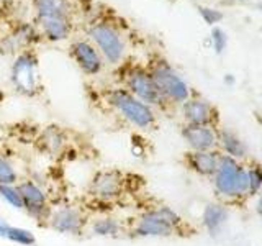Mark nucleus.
<instances>
[{
  "label": "nucleus",
  "mask_w": 262,
  "mask_h": 246,
  "mask_svg": "<svg viewBox=\"0 0 262 246\" xmlns=\"http://www.w3.org/2000/svg\"><path fill=\"white\" fill-rule=\"evenodd\" d=\"M187 166L200 176H215L220 154L215 151H190L185 156Z\"/></svg>",
  "instance_id": "nucleus-15"
},
{
  "label": "nucleus",
  "mask_w": 262,
  "mask_h": 246,
  "mask_svg": "<svg viewBox=\"0 0 262 246\" xmlns=\"http://www.w3.org/2000/svg\"><path fill=\"white\" fill-rule=\"evenodd\" d=\"M71 56L85 76H97L103 69V59L97 49L87 41H76L71 46Z\"/></svg>",
  "instance_id": "nucleus-12"
},
{
  "label": "nucleus",
  "mask_w": 262,
  "mask_h": 246,
  "mask_svg": "<svg viewBox=\"0 0 262 246\" xmlns=\"http://www.w3.org/2000/svg\"><path fill=\"white\" fill-rule=\"evenodd\" d=\"M89 217L85 210L76 203H61L51 209L46 227L61 235L80 236L85 233Z\"/></svg>",
  "instance_id": "nucleus-5"
},
{
  "label": "nucleus",
  "mask_w": 262,
  "mask_h": 246,
  "mask_svg": "<svg viewBox=\"0 0 262 246\" xmlns=\"http://www.w3.org/2000/svg\"><path fill=\"white\" fill-rule=\"evenodd\" d=\"M87 230L90 235L100 238H118L123 232L121 221L113 215H97L89 220Z\"/></svg>",
  "instance_id": "nucleus-17"
},
{
  "label": "nucleus",
  "mask_w": 262,
  "mask_h": 246,
  "mask_svg": "<svg viewBox=\"0 0 262 246\" xmlns=\"http://www.w3.org/2000/svg\"><path fill=\"white\" fill-rule=\"evenodd\" d=\"M248 179H249V192L257 194L262 189V168L252 166L248 169Z\"/></svg>",
  "instance_id": "nucleus-23"
},
{
  "label": "nucleus",
  "mask_w": 262,
  "mask_h": 246,
  "mask_svg": "<svg viewBox=\"0 0 262 246\" xmlns=\"http://www.w3.org/2000/svg\"><path fill=\"white\" fill-rule=\"evenodd\" d=\"M182 225V218L179 213L167 207L159 205L143 212L131 228V235L138 238H166L179 232Z\"/></svg>",
  "instance_id": "nucleus-1"
},
{
  "label": "nucleus",
  "mask_w": 262,
  "mask_h": 246,
  "mask_svg": "<svg viewBox=\"0 0 262 246\" xmlns=\"http://www.w3.org/2000/svg\"><path fill=\"white\" fill-rule=\"evenodd\" d=\"M211 39H213V45H215L216 53H221L223 49L226 48V36L225 33L221 31L220 28H215L211 33Z\"/></svg>",
  "instance_id": "nucleus-25"
},
{
  "label": "nucleus",
  "mask_w": 262,
  "mask_h": 246,
  "mask_svg": "<svg viewBox=\"0 0 262 246\" xmlns=\"http://www.w3.org/2000/svg\"><path fill=\"white\" fill-rule=\"evenodd\" d=\"M199 10H200V13L203 16V20L207 22V23H210V25L216 23V22H220L221 18H223V15H221L220 12H216V10H213V8L199 7Z\"/></svg>",
  "instance_id": "nucleus-24"
},
{
  "label": "nucleus",
  "mask_w": 262,
  "mask_h": 246,
  "mask_svg": "<svg viewBox=\"0 0 262 246\" xmlns=\"http://www.w3.org/2000/svg\"><path fill=\"white\" fill-rule=\"evenodd\" d=\"M20 182V174L12 159L0 154V186H15Z\"/></svg>",
  "instance_id": "nucleus-21"
},
{
  "label": "nucleus",
  "mask_w": 262,
  "mask_h": 246,
  "mask_svg": "<svg viewBox=\"0 0 262 246\" xmlns=\"http://www.w3.org/2000/svg\"><path fill=\"white\" fill-rule=\"evenodd\" d=\"M0 238L12 241L15 244H20V246H35L36 244V236L31 230L5 223L2 220H0Z\"/></svg>",
  "instance_id": "nucleus-19"
},
{
  "label": "nucleus",
  "mask_w": 262,
  "mask_h": 246,
  "mask_svg": "<svg viewBox=\"0 0 262 246\" xmlns=\"http://www.w3.org/2000/svg\"><path fill=\"white\" fill-rule=\"evenodd\" d=\"M187 125H210L213 120V109L200 98H187L182 107Z\"/></svg>",
  "instance_id": "nucleus-16"
},
{
  "label": "nucleus",
  "mask_w": 262,
  "mask_h": 246,
  "mask_svg": "<svg viewBox=\"0 0 262 246\" xmlns=\"http://www.w3.org/2000/svg\"><path fill=\"white\" fill-rule=\"evenodd\" d=\"M213 177L216 192L225 197H239L249 192L248 169L226 154H220L218 169Z\"/></svg>",
  "instance_id": "nucleus-4"
},
{
  "label": "nucleus",
  "mask_w": 262,
  "mask_h": 246,
  "mask_svg": "<svg viewBox=\"0 0 262 246\" xmlns=\"http://www.w3.org/2000/svg\"><path fill=\"white\" fill-rule=\"evenodd\" d=\"M38 146L46 156L57 158L68 148V135L59 127H46L38 138Z\"/></svg>",
  "instance_id": "nucleus-14"
},
{
  "label": "nucleus",
  "mask_w": 262,
  "mask_h": 246,
  "mask_svg": "<svg viewBox=\"0 0 262 246\" xmlns=\"http://www.w3.org/2000/svg\"><path fill=\"white\" fill-rule=\"evenodd\" d=\"M256 212L259 217H262V195H259V199L256 202Z\"/></svg>",
  "instance_id": "nucleus-26"
},
{
  "label": "nucleus",
  "mask_w": 262,
  "mask_h": 246,
  "mask_svg": "<svg viewBox=\"0 0 262 246\" xmlns=\"http://www.w3.org/2000/svg\"><path fill=\"white\" fill-rule=\"evenodd\" d=\"M89 35L95 46L100 49L106 63L118 64L121 61L123 54H125V43H123L117 28H113L106 23H97L90 28Z\"/></svg>",
  "instance_id": "nucleus-10"
},
{
  "label": "nucleus",
  "mask_w": 262,
  "mask_h": 246,
  "mask_svg": "<svg viewBox=\"0 0 262 246\" xmlns=\"http://www.w3.org/2000/svg\"><path fill=\"white\" fill-rule=\"evenodd\" d=\"M218 139H220L221 146H223L226 156H229V158L241 159L246 156V153H248V148H246V145L234 133H231V131H228V130L220 131Z\"/></svg>",
  "instance_id": "nucleus-20"
},
{
  "label": "nucleus",
  "mask_w": 262,
  "mask_h": 246,
  "mask_svg": "<svg viewBox=\"0 0 262 246\" xmlns=\"http://www.w3.org/2000/svg\"><path fill=\"white\" fill-rule=\"evenodd\" d=\"M16 186H18V191L21 194L23 212H27L28 217H31L38 225L46 227L48 217L53 209L46 191L33 179H20Z\"/></svg>",
  "instance_id": "nucleus-7"
},
{
  "label": "nucleus",
  "mask_w": 262,
  "mask_h": 246,
  "mask_svg": "<svg viewBox=\"0 0 262 246\" xmlns=\"http://www.w3.org/2000/svg\"><path fill=\"white\" fill-rule=\"evenodd\" d=\"M226 220H228V210L225 205L208 203L207 207H205L203 215H202V223L211 236H216L218 233H221Z\"/></svg>",
  "instance_id": "nucleus-18"
},
{
  "label": "nucleus",
  "mask_w": 262,
  "mask_h": 246,
  "mask_svg": "<svg viewBox=\"0 0 262 246\" xmlns=\"http://www.w3.org/2000/svg\"><path fill=\"white\" fill-rule=\"evenodd\" d=\"M106 100L113 107L115 112H118L133 127L141 130H149L151 127H154L156 115L152 109L136 98L131 92H128L125 87L112 89L106 95Z\"/></svg>",
  "instance_id": "nucleus-2"
},
{
  "label": "nucleus",
  "mask_w": 262,
  "mask_h": 246,
  "mask_svg": "<svg viewBox=\"0 0 262 246\" xmlns=\"http://www.w3.org/2000/svg\"><path fill=\"white\" fill-rule=\"evenodd\" d=\"M10 80L18 94L25 97L36 95L39 90V72H38V59L36 56L25 51L16 56L12 64Z\"/></svg>",
  "instance_id": "nucleus-6"
},
{
  "label": "nucleus",
  "mask_w": 262,
  "mask_h": 246,
  "mask_svg": "<svg viewBox=\"0 0 262 246\" xmlns=\"http://www.w3.org/2000/svg\"><path fill=\"white\" fill-rule=\"evenodd\" d=\"M182 136L192 151H213L218 136L210 125H185Z\"/></svg>",
  "instance_id": "nucleus-13"
},
{
  "label": "nucleus",
  "mask_w": 262,
  "mask_h": 246,
  "mask_svg": "<svg viewBox=\"0 0 262 246\" xmlns=\"http://www.w3.org/2000/svg\"><path fill=\"white\" fill-rule=\"evenodd\" d=\"M154 80L156 87L159 89L164 100L169 98L172 102H185L188 98V86L184 82V79L170 68L166 63L156 64L152 71L149 72Z\"/></svg>",
  "instance_id": "nucleus-9"
},
{
  "label": "nucleus",
  "mask_w": 262,
  "mask_h": 246,
  "mask_svg": "<svg viewBox=\"0 0 262 246\" xmlns=\"http://www.w3.org/2000/svg\"><path fill=\"white\" fill-rule=\"evenodd\" d=\"M0 199L8 203L15 210H23L21 194L18 191V186H0Z\"/></svg>",
  "instance_id": "nucleus-22"
},
{
  "label": "nucleus",
  "mask_w": 262,
  "mask_h": 246,
  "mask_svg": "<svg viewBox=\"0 0 262 246\" xmlns=\"http://www.w3.org/2000/svg\"><path fill=\"white\" fill-rule=\"evenodd\" d=\"M36 15L45 35L51 41L66 39L71 33L68 0H35Z\"/></svg>",
  "instance_id": "nucleus-3"
},
{
  "label": "nucleus",
  "mask_w": 262,
  "mask_h": 246,
  "mask_svg": "<svg viewBox=\"0 0 262 246\" xmlns=\"http://www.w3.org/2000/svg\"><path fill=\"white\" fill-rule=\"evenodd\" d=\"M125 176L118 169H100L92 176L89 182V194L97 202H115L125 191Z\"/></svg>",
  "instance_id": "nucleus-8"
},
{
  "label": "nucleus",
  "mask_w": 262,
  "mask_h": 246,
  "mask_svg": "<svg viewBox=\"0 0 262 246\" xmlns=\"http://www.w3.org/2000/svg\"><path fill=\"white\" fill-rule=\"evenodd\" d=\"M126 90L133 94L136 98L147 105H161L164 102V97L161 95L159 89L156 87L151 74L141 69V68H133L126 72L125 77Z\"/></svg>",
  "instance_id": "nucleus-11"
}]
</instances>
